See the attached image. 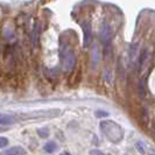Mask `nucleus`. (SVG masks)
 <instances>
[{
  "label": "nucleus",
  "mask_w": 155,
  "mask_h": 155,
  "mask_svg": "<svg viewBox=\"0 0 155 155\" xmlns=\"http://www.w3.org/2000/svg\"><path fill=\"white\" fill-rule=\"evenodd\" d=\"M60 155H70L69 153H67V152H64V153H61Z\"/></svg>",
  "instance_id": "f3484780"
},
{
  "label": "nucleus",
  "mask_w": 155,
  "mask_h": 155,
  "mask_svg": "<svg viewBox=\"0 0 155 155\" xmlns=\"http://www.w3.org/2000/svg\"><path fill=\"white\" fill-rule=\"evenodd\" d=\"M139 94L141 98L145 97V89L142 87V83H140V85H139Z\"/></svg>",
  "instance_id": "2eb2a0df"
},
{
  "label": "nucleus",
  "mask_w": 155,
  "mask_h": 155,
  "mask_svg": "<svg viewBox=\"0 0 155 155\" xmlns=\"http://www.w3.org/2000/svg\"><path fill=\"white\" fill-rule=\"evenodd\" d=\"M61 63H62L63 70L68 74L71 72L75 68L76 56H75V53L68 47H64L61 50Z\"/></svg>",
  "instance_id": "f03ea898"
},
{
  "label": "nucleus",
  "mask_w": 155,
  "mask_h": 155,
  "mask_svg": "<svg viewBox=\"0 0 155 155\" xmlns=\"http://www.w3.org/2000/svg\"><path fill=\"white\" fill-rule=\"evenodd\" d=\"M135 147H137V149L139 150L141 154H145V150L142 149V148H143V145H142L141 142H137V143H135Z\"/></svg>",
  "instance_id": "4468645a"
},
{
  "label": "nucleus",
  "mask_w": 155,
  "mask_h": 155,
  "mask_svg": "<svg viewBox=\"0 0 155 155\" xmlns=\"http://www.w3.org/2000/svg\"><path fill=\"white\" fill-rule=\"evenodd\" d=\"M94 116L97 117V118H106V117H109V112H105V111H103V110H98V111H96L94 112Z\"/></svg>",
  "instance_id": "f8f14e48"
},
{
  "label": "nucleus",
  "mask_w": 155,
  "mask_h": 155,
  "mask_svg": "<svg viewBox=\"0 0 155 155\" xmlns=\"http://www.w3.org/2000/svg\"><path fill=\"white\" fill-rule=\"evenodd\" d=\"M56 149H57V143L55 141H49L45 145V150L47 153H54Z\"/></svg>",
  "instance_id": "9d476101"
},
{
  "label": "nucleus",
  "mask_w": 155,
  "mask_h": 155,
  "mask_svg": "<svg viewBox=\"0 0 155 155\" xmlns=\"http://www.w3.org/2000/svg\"><path fill=\"white\" fill-rule=\"evenodd\" d=\"M101 133L106 137V139L112 143H120L121 140L124 139L125 132L120 125L113 121V120H103L99 124Z\"/></svg>",
  "instance_id": "f257e3e1"
},
{
  "label": "nucleus",
  "mask_w": 155,
  "mask_h": 155,
  "mask_svg": "<svg viewBox=\"0 0 155 155\" xmlns=\"http://www.w3.org/2000/svg\"><path fill=\"white\" fill-rule=\"evenodd\" d=\"M26 149L21 146H14L4 152V155H26Z\"/></svg>",
  "instance_id": "6e6552de"
},
{
  "label": "nucleus",
  "mask_w": 155,
  "mask_h": 155,
  "mask_svg": "<svg viewBox=\"0 0 155 155\" xmlns=\"http://www.w3.org/2000/svg\"><path fill=\"white\" fill-rule=\"evenodd\" d=\"M36 133H38V135H39L40 138H42V139L48 138V137H49V134H50V132H49V130H48V128H39V130L36 131Z\"/></svg>",
  "instance_id": "9b49d317"
},
{
  "label": "nucleus",
  "mask_w": 155,
  "mask_h": 155,
  "mask_svg": "<svg viewBox=\"0 0 155 155\" xmlns=\"http://www.w3.org/2000/svg\"><path fill=\"white\" fill-rule=\"evenodd\" d=\"M112 38H113L112 27L110 26L109 23H103L101 29H99V39H101V41L105 46H109Z\"/></svg>",
  "instance_id": "20e7f679"
},
{
  "label": "nucleus",
  "mask_w": 155,
  "mask_h": 155,
  "mask_svg": "<svg viewBox=\"0 0 155 155\" xmlns=\"http://www.w3.org/2000/svg\"><path fill=\"white\" fill-rule=\"evenodd\" d=\"M40 31H41V25H40V22L34 23V28H33V33H31V43H33L34 47L39 46Z\"/></svg>",
  "instance_id": "0eeeda50"
},
{
  "label": "nucleus",
  "mask_w": 155,
  "mask_h": 155,
  "mask_svg": "<svg viewBox=\"0 0 155 155\" xmlns=\"http://www.w3.org/2000/svg\"><path fill=\"white\" fill-rule=\"evenodd\" d=\"M82 29H83V47L86 48L91 45L92 41V27L91 22L83 21L82 22Z\"/></svg>",
  "instance_id": "39448f33"
},
{
  "label": "nucleus",
  "mask_w": 155,
  "mask_h": 155,
  "mask_svg": "<svg viewBox=\"0 0 155 155\" xmlns=\"http://www.w3.org/2000/svg\"><path fill=\"white\" fill-rule=\"evenodd\" d=\"M8 145V139L5 137H0V148L6 147Z\"/></svg>",
  "instance_id": "ddd939ff"
},
{
  "label": "nucleus",
  "mask_w": 155,
  "mask_h": 155,
  "mask_svg": "<svg viewBox=\"0 0 155 155\" xmlns=\"http://www.w3.org/2000/svg\"><path fill=\"white\" fill-rule=\"evenodd\" d=\"M61 114V111L60 110H40V111H35V112H31V113H27V114H21L20 118L22 120H28V119H45V118H55V117H58Z\"/></svg>",
  "instance_id": "7ed1b4c3"
},
{
  "label": "nucleus",
  "mask_w": 155,
  "mask_h": 155,
  "mask_svg": "<svg viewBox=\"0 0 155 155\" xmlns=\"http://www.w3.org/2000/svg\"><path fill=\"white\" fill-rule=\"evenodd\" d=\"M13 121H14V117L9 116V114H2V113H0V125L12 124Z\"/></svg>",
  "instance_id": "1a4fd4ad"
},
{
  "label": "nucleus",
  "mask_w": 155,
  "mask_h": 155,
  "mask_svg": "<svg viewBox=\"0 0 155 155\" xmlns=\"http://www.w3.org/2000/svg\"><path fill=\"white\" fill-rule=\"evenodd\" d=\"M90 155H105V154L103 152H101V150H98V149H92L90 152Z\"/></svg>",
  "instance_id": "dca6fc26"
},
{
  "label": "nucleus",
  "mask_w": 155,
  "mask_h": 155,
  "mask_svg": "<svg viewBox=\"0 0 155 155\" xmlns=\"http://www.w3.org/2000/svg\"><path fill=\"white\" fill-rule=\"evenodd\" d=\"M99 62H101L99 48L97 45H92V48H91V65H92V69H96Z\"/></svg>",
  "instance_id": "423d86ee"
}]
</instances>
